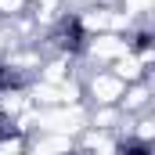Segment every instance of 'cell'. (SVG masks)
I'll return each instance as SVG.
<instances>
[{"label":"cell","instance_id":"4","mask_svg":"<svg viewBox=\"0 0 155 155\" xmlns=\"http://www.w3.org/2000/svg\"><path fill=\"white\" fill-rule=\"evenodd\" d=\"M76 144L72 137H58V134H33L25 141V155H72Z\"/></svg>","mask_w":155,"mask_h":155},{"label":"cell","instance_id":"2","mask_svg":"<svg viewBox=\"0 0 155 155\" xmlns=\"http://www.w3.org/2000/svg\"><path fill=\"white\" fill-rule=\"evenodd\" d=\"M79 87H83V105L87 108H97V105H119L126 83L108 72V69H87L79 72Z\"/></svg>","mask_w":155,"mask_h":155},{"label":"cell","instance_id":"1","mask_svg":"<svg viewBox=\"0 0 155 155\" xmlns=\"http://www.w3.org/2000/svg\"><path fill=\"white\" fill-rule=\"evenodd\" d=\"M87 130V105H54V108H33V134H58L72 137ZM29 134V137H33Z\"/></svg>","mask_w":155,"mask_h":155},{"label":"cell","instance_id":"5","mask_svg":"<svg viewBox=\"0 0 155 155\" xmlns=\"http://www.w3.org/2000/svg\"><path fill=\"white\" fill-rule=\"evenodd\" d=\"M29 4L33 0H0V22H11V18L29 15Z\"/></svg>","mask_w":155,"mask_h":155},{"label":"cell","instance_id":"3","mask_svg":"<svg viewBox=\"0 0 155 155\" xmlns=\"http://www.w3.org/2000/svg\"><path fill=\"white\" fill-rule=\"evenodd\" d=\"M119 112H123V116H144V112H155V87H152V79L126 83V90H123V97H119Z\"/></svg>","mask_w":155,"mask_h":155}]
</instances>
